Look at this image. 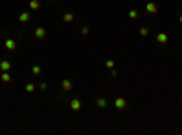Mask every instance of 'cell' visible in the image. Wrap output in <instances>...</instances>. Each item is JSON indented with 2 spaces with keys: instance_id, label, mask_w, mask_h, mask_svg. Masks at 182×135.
<instances>
[{
  "instance_id": "obj_1",
  "label": "cell",
  "mask_w": 182,
  "mask_h": 135,
  "mask_svg": "<svg viewBox=\"0 0 182 135\" xmlns=\"http://www.w3.org/2000/svg\"><path fill=\"white\" fill-rule=\"evenodd\" d=\"M4 48H6L7 51H15V49H17V40H13V38H7V40L4 42Z\"/></svg>"
},
{
  "instance_id": "obj_2",
  "label": "cell",
  "mask_w": 182,
  "mask_h": 135,
  "mask_svg": "<svg viewBox=\"0 0 182 135\" xmlns=\"http://www.w3.org/2000/svg\"><path fill=\"white\" fill-rule=\"evenodd\" d=\"M126 106H127V104H126V99H122V97L115 99V108H117V109H120V111H122V109H126Z\"/></svg>"
},
{
  "instance_id": "obj_3",
  "label": "cell",
  "mask_w": 182,
  "mask_h": 135,
  "mask_svg": "<svg viewBox=\"0 0 182 135\" xmlns=\"http://www.w3.org/2000/svg\"><path fill=\"white\" fill-rule=\"evenodd\" d=\"M146 11L151 13V15H157L159 13V7H157V4H153V2H147L146 4Z\"/></svg>"
},
{
  "instance_id": "obj_4",
  "label": "cell",
  "mask_w": 182,
  "mask_h": 135,
  "mask_svg": "<svg viewBox=\"0 0 182 135\" xmlns=\"http://www.w3.org/2000/svg\"><path fill=\"white\" fill-rule=\"evenodd\" d=\"M46 35H47V29H46V28H42V26H40V28H37V29H35V37H37V38H44Z\"/></svg>"
},
{
  "instance_id": "obj_5",
  "label": "cell",
  "mask_w": 182,
  "mask_h": 135,
  "mask_svg": "<svg viewBox=\"0 0 182 135\" xmlns=\"http://www.w3.org/2000/svg\"><path fill=\"white\" fill-rule=\"evenodd\" d=\"M62 89L64 91H71L73 89V84H71L69 79H62Z\"/></svg>"
},
{
  "instance_id": "obj_6",
  "label": "cell",
  "mask_w": 182,
  "mask_h": 135,
  "mask_svg": "<svg viewBox=\"0 0 182 135\" xmlns=\"http://www.w3.org/2000/svg\"><path fill=\"white\" fill-rule=\"evenodd\" d=\"M69 106H71V109H73V111H80L82 104H80V101H78V99H73V101L69 102Z\"/></svg>"
},
{
  "instance_id": "obj_7",
  "label": "cell",
  "mask_w": 182,
  "mask_h": 135,
  "mask_svg": "<svg viewBox=\"0 0 182 135\" xmlns=\"http://www.w3.org/2000/svg\"><path fill=\"white\" fill-rule=\"evenodd\" d=\"M168 40H169V37H168V35H166L164 31L157 35V42H159V44H166V42H168Z\"/></svg>"
},
{
  "instance_id": "obj_8",
  "label": "cell",
  "mask_w": 182,
  "mask_h": 135,
  "mask_svg": "<svg viewBox=\"0 0 182 135\" xmlns=\"http://www.w3.org/2000/svg\"><path fill=\"white\" fill-rule=\"evenodd\" d=\"M62 20L66 22V24H71L73 20H75V17H73V13H64L62 15Z\"/></svg>"
},
{
  "instance_id": "obj_9",
  "label": "cell",
  "mask_w": 182,
  "mask_h": 135,
  "mask_svg": "<svg viewBox=\"0 0 182 135\" xmlns=\"http://www.w3.org/2000/svg\"><path fill=\"white\" fill-rule=\"evenodd\" d=\"M0 81L2 82H11V75H9V71H2V75H0Z\"/></svg>"
},
{
  "instance_id": "obj_10",
  "label": "cell",
  "mask_w": 182,
  "mask_h": 135,
  "mask_svg": "<svg viewBox=\"0 0 182 135\" xmlns=\"http://www.w3.org/2000/svg\"><path fill=\"white\" fill-rule=\"evenodd\" d=\"M0 69H2V71H9V69H11V62H9V60H2V62H0Z\"/></svg>"
},
{
  "instance_id": "obj_11",
  "label": "cell",
  "mask_w": 182,
  "mask_h": 135,
  "mask_svg": "<svg viewBox=\"0 0 182 135\" xmlns=\"http://www.w3.org/2000/svg\"><path fill=\"white\" fill-rule=\"evenodd\" d=\"M29 9H31V11L40 9V2H38V0H31V2H29Z\"/></svg>"
},
{
  "instance_id": "obj_12",
  "label": "cell",
  "mask_w": 182,
  "mask_h": 135,
  "mask_svg": "<svg viewBox=\"0 0 182 135\" xmlns=\"http://www.w3.org/2000/svg\"><path fill=\"white\" fill-rule=\"evenodd\" d=\"M29 18H31V15H29V13H22L20 17H18V20H20L22 24H27V22H29Z\"/></svg>"
},
{
  "instance_id": "obj_13",
  "label": "cell",
  "mask_w": 182,
  "mask_h": 135,
  "mask_svg": "<svg viewBox=\"0 0 182 135\" xmlns=\"http://www.w3.org/2000/svg\"><path fill=\"white\" fill-rule=\"evenodd\" d=\"M31 73H33V75H35V77H38V75H40V73H42V68H40V66H38V64H35V66H33V68H31Z\"/></svg>"
},
{
  "instance_id": "obj_14",
  "label": "cell",
  "mask_w": 182,
  "mask_h": 135,
  "mask_svg": "<svg viewBox=\"0 0 182 135\" xmlns=\"http://www.w3.org/2000/svg\"><path fill=\"white\" fill-rule=\"evenodd\" d=\"M97 106H98V108H106V106H107V101H106V99H102V97L97 99Z\"/></svg>"
},
{
  "instance_id": "obj_15",
  "label": "cell",
  "mask_w": 182,
  "mask_h": 135,
  "mask_svg": "<svg viewBox=\"0 0 182 135\" xmlns=\"http://www.w3.org/2000/svg\"><path fill=\"white\" fill-rule=\"evenodd\" d=\"M139 35H140V37H147V35H149V28H140V31H139Z\"/></svg>"
},
{
  "instance_id": "obj_16",
  "label": "cell",
  "mask_w": 182,
  "mask_h": 135,
  "mask_svg": "<svg viewBox=\"0 0 182 135\" xmlns=\"http://www.w3.org/2000/svg\"><path fill=\"white\" fill-rule=\"evenodd\" d=\"M35 89H37V88H35V84H31V82L26 84V91H27V93H33Z\"/></svg>"
},
{
  "instance_id": "obj_17",
  "label": "cell",
  "mask_w": 182,
  "mask_h": 135,
  "mask_svg": "<svg viewBox=\"0 0 182 135\" xmlns=\"http://www.w3.org/2000/svg\"><path fill=\"white\" fill-rule=\"evenodd\" d=\"M129 18H133V20L139 18V11H137V9H131V11H129Z\"/></svg>"
},
{
  "instance_id": "obj_18",
  "label": "cell",
  "mask_w": 182,
  "mask_h": 135,
  "mask_svg": "<svg viewBox=\"0 0 182 135\" xmlns=\"http://www.w3.org/2000/svg\"><path fill=\"white\" fill-rule=\"evenodd\" d=\"M113 66H115V62H113L111 58H107V60H106V68L107 69H113Z\"/></svg>"
},
{
  "instance_id": "obj_19",
  "label": "cell",
  "mask_w": 182,
  "mask_h": 135,
  "mask_svg": "<svg viewBox=\"0 0 182 135\" xmlns=\"http://www.w3.org/2000/svg\"><path fill=\"white\" fill-rule=\"evenodd\" d=\"M87 33H89V28H86V26H84V28L80 29V35H87Z\"/></svg>"
},
{
  "instance_id": "obj_20",
  "label": "cell",
  "mask_w": 182,
  "mask_h": 135,
  "mask_svg": "<svg viewBox=\"0 0 182 135\" xmlns=\"http://www.w3.org/2000/svg\"><path fill=\"white\" fill-rule=\"evenodd\" d=\"M38 88H40L42 91H44V89H47V82H40V86H38Z\"/></svg>"
},
{
  "instance_id": "obj_21",
  "label": "cell",
  "mask_w": 182,
  "mask_h": 135,
  "mask_svg": "<svg viewBox=\"0 0 182 135\" xmlns=\"http://www.w3.org/2000/svg\"><path fill=\"white\" fill-rule=\"evenodd\" d=\"M179 22H180V24H182V15H180V17H179Z\"/></svg>"
}]
</instances>
